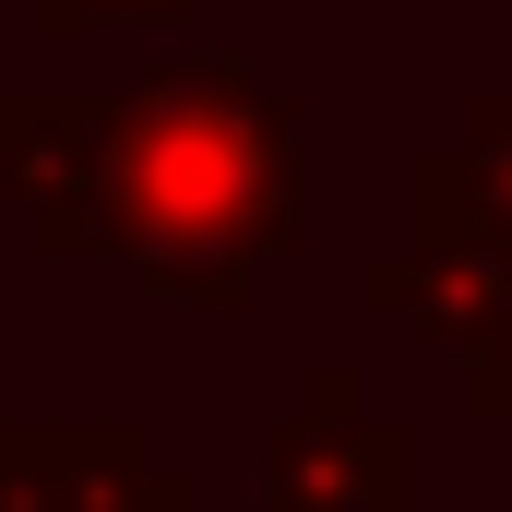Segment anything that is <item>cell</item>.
<instances>
[{
	"label": "cell",
	"mask_w": 512,
	"mask_h": 512,
	"mask_svg": "<svg viewBox=\"0 0 512 512\" xmlns=\"http://www.w3.org/2000/svg\"><path fill=\"white\" fill-rule=\"evenodd\" d=\"M489 393H501V405H512V382H489Z\"/></svg>",
	"instance_id": "1"
}]
</instances>
